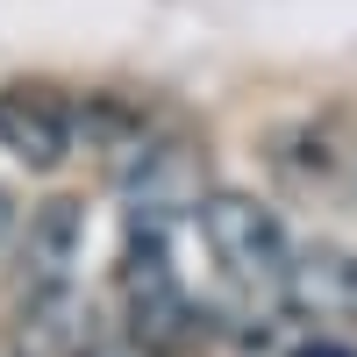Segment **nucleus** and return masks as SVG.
<instances>
[{
  "mask_svg": "<svg viewBox=\"0 0 357 357\" xmlns=\"http://www.w3.org/2000/svg\"><path fill=\"white\" fill-rule=\"evenodd\" d=\"M86 357H165V350H151V343H136V336L122 329V336H93V350H86Z\"/></svg>",
  "mask_w": 357,
  "mask_h": 357,
  "instance_id": "8",
  "label": "nucleus"
},
{
  "mask_svg": "<svg viewBox=\"0 0 357 357\" xmlns=\"http://www.w3.org/2000/svg\"><path fill=\"white\" fill-rule=\"evenodd\" d=\"M86 350H93V314H86V301L72 286L43 293V301H22L8 357H86Z\"/></svg>",
  "mask_w": 357,
  "mask_h": 357,
  "instance_id": "7",
  "label": "nucleus"
},
{
  "mask_svg": "<svg viewBox=\"0 0 357 357\" xmlns=\"http://www.w3.org/2000/svg\"><path fill=\"white\" fill-rule=\"evenodd\" d=\"M286 307H301V314H314V321H357V257L336 250V243L293 250Z\"/></svg>",
  "mask_w": 357,
  "mask_h": 357,
  "instance_id": "6",
  "label": "nucleus"
},
{
  "mask_svg": "<svg viewBox=\"0 0 357 357\" xmlns=\"http://www.w3.org/2000/svg\"><path fill=\"white\" fill-rule=\"evenodd\" d=\"M79 250H86V215H79V200H43V207H29L22 264H15L22 301L65 293V286H72V272H79Z\"/></svg>",
  "mask_w": 357,
  "mask_h": 357,
  "instance_id": "4",
  "label": "nucleus"
},
{
  "mask_svg": "<svg viewBox=\"0 0 357 357\" xmlns=\"http://www.w3.org/2000/svg\"><path fill=\"white\" fill-rule=\"evenodd\" d=\"M200 236L215 250L222 279L243 293L257 314L286 307V279H293V236L279 229V215L250 193H207L200 200Z\"/></svg>",
  "mask_w": 357,
  "mask_h": 357,
  "instance_id": "1",
  "label": "nucleus"
},
{
  "mask_svg": "<svg viewBox=\"0 0 357 357\" xmlns=\"http://www.w3.org/2000/svg\"><path fill=\"white\" fill-rule=\"evenodd\" d=\"M15 236H22V207H15V193H8V186H0V250H8Z\"/></svg>",
  "mask_w": 357,
  "mask_h": 357,
  "instance_id": "9",
  "label": "nucleus"
},
{
  "mask_svg": "<svg viewBox=\"0 0 357 357\" xmlns=\"http://www.w3.org/2000/svg\"><path fill=\"white\" fill-rule=\"evenodd\" d=\"M165 129L151 122V114L143 107H129V100H114V93H100V100H86L79 107V143L86 151L100 158V172L114 178V186H122V178L151 158V143H158Z\"/></svg>",
  "mask_w": 357,
  "mask_h": 357,
  "instance_id": "5",
  "label": "nucleus"
},
{
  "mask_svg": "<svg viewBox=\"0 0 357 357\" xmlns=\"http://www.w3.org/2000/svg\"><path fill=\"white\" fill-rule=\"evenodd\" d=\"M122 307H129V336L151 343L165 357H178L186 343H200V307L178 264L165 250V229H129V250H122Z\"/></svg>",
  "mask_w": 357,
  "mask_h": 357,
  "instance_id": "2",
  "label": "nucleus"
},
{
  "mask_svg": "<svg viewBox=\"0 0 357 357\" xmlns=\"http://www.w3.org/2000/svg\"><path fill=\"white\" fill-rule=\"evenodd\" d=\"M79 143V107L57 93V86H0V151L22 158L29 172H57Z\"/></svg>",
  "mask_w": 357,
  "mask_h": 357,
  "instance_id": "3",
  "label": "nucleus"
},
{
  "mask_svg": "<svg viewBox=\"0 0 357 357\" xmlns=\"http://www.w3.org/2000/svg\"><path fill=\"white\" fill-rule=\"evenodd\" d=\"M293 357H350L336 336H314V343H301V350H293Z\"/></svg>",
  "mask_w": 357,
  "mask_h": 357,
  "instance_id": "10",
  "label": "nucleus"
}]
</instances>
